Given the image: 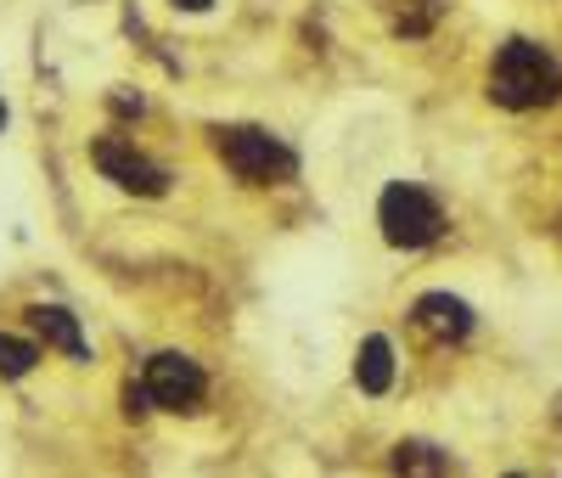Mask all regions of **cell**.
<instances>
[{"label": "cell", "mask_w": 562, "mask_h": 478, "mask_svg": "<svg viewBox=\"0 0 562 478\" xmlns=\"http://www.w3.org/2000/svg\"><path fill=\"white\" fill-rule=\"evenodd\" d=\"M411 322L427 332V338H467L473 332V310L461 304V299H450V293H422L416 304H411Z\"/></svg>", "instance_id": "obj_7"}, {"label": "cell", "mask_w": 562, "mask_h": 478, "mask_svg": "<svg viewBox=\"0 0 562 478\" xmlns=\"http://www.w3.org/2000/svg\"><path fill=\"white\" fill-rule=\"evenodd\" d=\"M23 322H28V332H35L46 349H62L68 361H90V343L79 332V315L74 310H62V304H28Z\"/></svg>", "instance_id": "obj_6"}, {"label": "cell", "mask_w": 562, "mask_h": 478, "mask_svg": "<svg viewBox=\"0 0 562 478\" xmlns=\"http://www.w3.org/2000/svg\"><path fill=\"white\" fill-rule=\"evenodd\" d=\"M354 382H360V394H388V382H394V343L383 332L360 338V349H354Z\"/></svg>", "instance_id": "obj_8"}, {"label": "cell", "mask_w": 562, "mask_h": 478, "mask_svg": "<svg viewBox=\"0 0 562 478\" xmlns=\"http://www.w3.org/2000/svg\"><path fill=\"white\" fill-rule=\"evenodd\" d=\"M507 478H517V473H507Z\"/></svg>", "instance_id": "obj_15"}, {"label": "cell", "mask_w": 562, "mask_h": 478, "mask_svg": "<svg viewBox=\"0 0 562 478\" xmlns=\"http://www.w3.org/2000/svg\"><path fill=\"white\" fill-rule=\"evenodd\" d=\"M147 411H152V394H147V382H124V417H147Z\"/></svg>", "instance_id": "obj_11"}, {"label": "cell", "mask_w": 562, "mask_h": 478, "mask_svg": "<svg viewBox=\"0 0 562 478\" xmlns=\"http://www.w3.org/2000/svg\"><path fill=\"white\" fill-rule=\"evenodd\" d=\"M7 118H12V113H7V102H0V130H7Z\"/></svg>", "instance_id": "obj_14"}, {"label": "cell", "mask_w": 562, "mask_h": 478, "mask_svg": "<svg viewBox=\"0 0 562 478\" xmlns=\"http://www.w3.org/2000/svg\"><path fill=\"white\" fill-rule=\"evenodd\" d=\"M170 7H180V12H209L214 0H170Z\"/></svg>", "instance_id": "obj_13"}, {"label": "cell", "mask_w": 562, "mask_h": 478, "mask_svg": "<svg viewBox=\"0 0 562 478\" xmlns=\"http://www.w3.org/2000/svg\"><path fill=\"white\" fill-rule=\"evenodd\" d=\"M377 226L388 248H427L445 231V209L434 203V191H422L416 180H394L377 198Z\"/></svg>", "instance_id": "obj_3"}, {"label": "cell", "mask_w": 562, "mask_h": 478, "mask_svg": "<svg viewBox=\"0 0 562 478\" xmlns=\"http://www.w3.org/2000/svg\"><path fill=\"white\" fill-rule=\"evenodd\" d=\"M147 394H152V411H197L209 394V377L203 366H197L191 355H180V349H163V355L147 361Z\"/></svg>", "instance_id": "obj_4"}, {"label": "cell", "mask_w": 562, "mask_h": 478, "mask_svg": "<svg viewBox=\"0 0 562 478\" xmlns=\"http://www.w3.org/2000/svg\"><path fill=\"white\" fill-rule=\"evenodd\" d=\"M489 96L501 108H512V113H528V108L557 102V96H562V74H557V62L540 46L512 40L501 56H495V68H489Z\"/></svg>", "instance_id": "obj_1"}, {"label": "cell", "mask_w": 562, "mask_h": 478, "mask_svg": "<svg viewBox=\"0 0 562 478\" xmlns=\"http://www.w3.org/2000/svg\"><path fill=\"white\" fill-rule=\"evenodd\" d=\"M394 478H445V456L427 439H400L394 444Z\"/></svg>", "instance_id": "obj_9"}, {"label": "cell", "mask_w": 562, "mask_h": 478, "mask_svg": "<svg viewBox=\"0 0 562 478\" xmlns=\"http://www.w3.org/2000/svg\"><path fill=\"white\" fill-rule=\"evenodd\" d=\"M108 108H113L118 118H141V113H147V102H141V96H129V90H113Z\"/></svg>", "instance_id": "obj_12"}, {"label": "cell", "mask_w": 562, "mask_h": 478, "mask_svg": "<svg viewBox=\"0 0 562 478\" xmlns=\"http://www.w3.org/2000/svg\"><path fill=\"white\" fill-rule=\"evenodd\" d=\"M40 361H46V349H40L35 338H12V332H0V377H7V382L28 377Z\"/></svg>", "instance_id": "obj_10"}, {"label": "cell", "mask_w": 562, "mask_h": 478, "mask_svg": "<svg viewBox=\"0 0 562 478\" xmlns=\"http://www.w3.org/2000/svg\"><path fill=\"white\" fill-rule=\"evenodd\" d=\"M90 164L102 169L118 191H136V198H163V191H170V169L152 164L147 152H136L129 141H118V136L90 141Z\"/></svg>", "instance_id": "obj_5"}, {"label": "cell", "mask_w": 562, "mask_h": 478, "mask_svg": "<svg viewBox=\"0 0 562 478\" xmlns=\"http://www.w3.org/2000/svg\"><path fill=\"white\" fill-rule=\"evenodd\" d=\"M214 152H220V164L237 180H248V186H276V180H287L292 169H299L292 147H282L271 130H253V124H230V130H220Z\"/></svg>", "instance_id": "obj_2"}]
</instances>
